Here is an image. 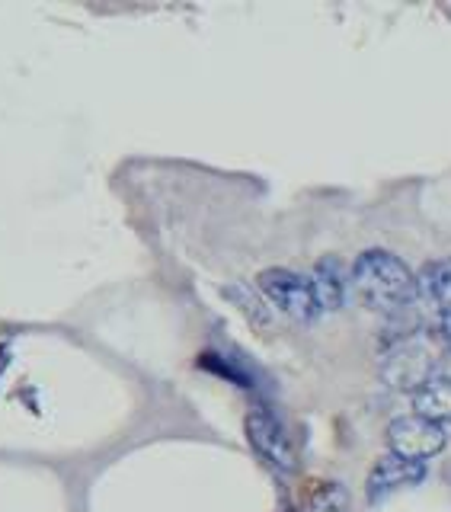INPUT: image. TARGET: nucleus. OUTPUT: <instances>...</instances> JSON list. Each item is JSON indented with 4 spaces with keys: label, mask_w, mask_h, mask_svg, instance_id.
Wrapping results in <instances>:
<instances>
[{
    "label": "nucleus",
    "mask_w": 451,
    "mask_h": 512,
    "mask_svg": "<svg viewBox=\"0 0 451 512\" xmlns=\"http://www.w3.org/2000/svg\"><path fill=\"white\" fill-rule=\"evenodd\" d=\"M308 512H349V493L340 484H324L311 496Z\"/></svg>",
    "instance_id": "10"
},
{
    "label": "nucleus",
    "mask_w": 451,
    "mask_h": 512,
    "mask_svg": "<svg viewBox=\"0 0 451 512\" xmlns=\"http://www.w3.org/2000/svg\"><path fill=\"white\" fill-rule=\"evenodd\" d=\"M311 282H314L320 311L343 308L346 285H343V276H340V263H336V260H320L317 269H314V276H311Z\"/></svg>",
    "instance_id": "9"
},
{
    "label": "nucleus",
    "mask_w": 451,
    "mask_h": 512,
    "mask_svg": "<svg viewBox=\"0 0 451 512\" xmlns=\"http://www.w3.org/2000/svg\"><path fill=\"white\" fill-rule=\"evenodd\" d=\"M416 301L436 311V336L451 343V256L448 260L426 263L416 276Z\"/></svg>",
    "instance_id": "5"
},
{
    "label": "nucleus",
    "mask_w": 451,
    "mask_h": 512,
    "mask_svg": "<svg viewBox=\"0 0 451 512\" xmlns=\"http://www.w3.org/2000/svg\"><path fill=\"white\" fill-rule=\"evenodd\" d=\"M436 362H439V356L426 343L400 340L388 356H384L381 372H384V378H388V384H394V388L416 391V388H423L429 378H436L432 375Z\"/></svg>",
    "instance_id": "4"
},
{
    "label": "nucleus",
    "mask_w": 451,
    "mask_h": 512,
    "mask_svg": "<svg viewBox=\"0 0 451 512\" xmlns=\"http://www.w3.org/2000/svg\"><path fill=\"white\" fill-rule=\"evenodd\" d=\"M423 480H426V464L423 461L388 455V458H381L375 464L372 474H368V484H365L368 503H381V500H388L391 493L416 487V484H423Z\"/></svg>",
    "instance_id": "7"
},
{
    "label": "nucleus",
    "mask_w": 451,
    "mask_h": 512,
    "mask_svg": "<svg viewBox=\"0 0 451 512\" xmlns=\"http://www.w3.org/2000/svg\"><path fill=\"white\" fill-rule=\"evenodd\" d=\"M413 413L426 416L432 423H451V378L448 375H436L429 378L423 388L413 391Z\"/></svg>",
    "instance_id": "8"
},
{
    "label": "nucleus",
    "mask_w": 451,
    "mask_h": 512,
    "mask_svg": "<svg viewBox=\"0 0 451 512\" xmlns=\"http://www.w3.org/2000/svg\"><path fill=\"white\" fill-rule=\"evenodd\" d=\"M228 295L237 298V308H244V311L256 320V324H260V327H269V314L260 308V301H256V298L247 292V288H228Z\"/></svg>",
    "instance_id": "11"
},
{
    "label": "nucleus",
    "mask_w": 451,
    "mask_h": 512,
    "mask_svg": "<svg viewBox=\"0 0 451 512\" xmlns=\"http://www.w3.org/2000/svg\"><path fill=\"white\" fill-rule=\"evenodd\" d=\"M247 439L250 445L260 452L272 468L279 471H295L298 461H295V448L288 442L285 429L279 426L276 416H269L266 410H253L247 416Z\"/></svg>",
    "instance_id": "6"
},
{
    "label": "nucleus",
    "mask_w": 451,
    "mask_h": 512,
    "mask_svg": "<svg viewBox=\"0 0 451 512\" xmlns=\"http://www.w3.org/2000/svg\"><path fill=\"white\" fill-rule=\"evenodd\" d=\"M349 285L368 311L404 314L416 304V276L413 269L391 250H365L349 269Z\"/></svg>",
    "instance_id": "1"
},
{
    "label": "nucleus",
    "mask_w": 451,
    "mask_h": 512,
    "mask_svg": "<svg viewBox=\"0 0 451 512\" xmlns=\"http://www.w3.org/2000/svg\"><path fill=\"white\" fill-rule=\"evenodd\" d=\"M448 436H445V426L426 420V416H416V413H407V416H397L388 426V448L391 455H400V458H410V461H429L442 455Z\"/></svg>",
    "instance_id": "3"
},
{
    "label": "nucleus",
    "mask_w": 451,
    "mask_h": 512,
    "mask_svg": "<svg viewBox=\"0 0 451 512\" xmlns=\"http://www.w3.org/2000/svg\"><path fill=\"white\" fill-rule=\"evenodd\" d=\"M260 292L276 304V308L295 320H314L320 314L314 282L298 276L292 269H263L260 272Z\"/></svg>",
    "instance_id": "2"
}]
</instances>
